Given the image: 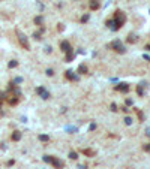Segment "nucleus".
Segmentation results:
<instances>
[{"label": "nucleus", "mask_w": 150, "mask_h": 169, "mask_svg": "<svg viewBox=\"0 0 150 169\" xmlns=\"http://www.w3.org/2000/svg\"><path fill=\"white\" fill-rule=\"evenodd\" d=\"M66 78H69V79H72V81H75V79H77V77H74V75H72V72H66Z\"/></svg>", "instance_id": "11"}, {"label": "nucleus", "mask_w": 150, "mask_h": 169, "mask_svg": "<svg viewBox=\"0 0 150 169\" xmlns=\"http://www.w3.org/2000/svg\"><path fill=\"white\" fill-rule=\"evenodd\" d=\"M36 91H38V93H39V94H41V96H42L44 99H48V93H47V91H45V90H44L42 87H39V88H38Z\"/></svg>", "instance_id": "8"}, {"label": "nucleus", "mask_w": 150, "mask_h": 169, "mask_svg": "<svg viewBox=\"0 0 150 169\" xmlns=\"http://www.w3.org/2000/svg\"><path fill=\"white\" fill-rule=\"evenodd\" d=\"M8 66H9V67H11V69H12V67H17V66H18V61H17V60H11V61H9V64H8Z\"/></svg>", "instance_id": "10"}, {"label": "nucleus", "mask_w": 150, "mask_h": 169, "mask_svg": "<svg viewBox=\"0 0 150 169\" xmlns=\"http://www.w3.org/2000/svg\"><path fill=\"white\" fill-rule=\"evenodd\" d=\"M39 139H41V141H48V136H45V135H41V136H39Z\"/></svg>", "instance_id": "15"}, {"label": "nucleus", "mask_w": 150, "mask_h": 169, "mask_svg": "<svg viewBox=\"0 0 150 169\" xmlns=\"http://www.w3.org/2000/svg\"><path fill=\"white\" fill-rule=\"evenodd\" d=\"M112 48H114V51H117V52H123V51H125V48L122 46V44H120L119 41L112 42Z\"/></svg>", "instance_id": "6"}, {"label": "nucleus", "mask_w": 150, "mask_h": 169, "mask_svg": "<svg viewBox=\"0 0 150 169\" xmlns=\"http://www.w3.org/2000/svg\"><path fill=\"white\" fill-rule=\"evenodd\" d=\"M83 153H84V154H87V156H93V154H95V151H90V150H84Z\"/></svg>", "instance_id": "14"}, {"label": "nucleus", "mask_w": 150, "mask_h": 169, "mask_svg": "<svg viewBox=\"0 0 150 169\" xmlns=\"http://www.w3.org/2000/svg\"><path fill=\"white\" fill-rule=\"evenodd\" d=\"M116 90H117V91H123V93H126V91L129 90V85H126V84H120V85L116 87Z\"/></svg>", "instance_id": "7"}, {"label": "nucleus", "mask_w": 150, "mask_h": 169, "mask_svg": "<svg viewBox=\"0 0 150 169\" xmlns=\"http://www.w3.org/2000/svg\"><path fill=\"white\" fill-rule=\"evenodd\" d=\"M78 72H83V73H87V67H86V66H80V67H78Z\"/></svg>", "instance_id": "13"}, {"label": "nucleus", "mask_w": 150, "mask_h": 169, "mask_svg": "<svg viewBox=\"0 0 150 169\" xmlns=\"http://www.w3.org/2000/svg\"><path fill=\"white\" fill-rule=\"evenodd\" d=\"M125 21H126V15L123 14V11L117 9V11L114 12V18H112V23H111V21H108V24H112V26H111L112 29H120V27L125 24Z\"/></svg>", "instance_id": "1"}, {"label": "nucleus", "mask_w": 150, "mask_h": 169, "mask_svg": "<svg viewBox=\"0 0 150 169\" xmlns=\"http://www.w3.org/2000/svg\"><path fill=\"white\" fill-rule=\"evenodd\" d=\"M60 48H62V51H63V52H66V54H68V52L71 54V51H72V49H71V44H69L68 41H63V42H62V45H60Z\"/></svg>", "instance_id": "4"}, {"label": "nucleus", "mask_w": 150, "mask_h": 169, "mask_svg": "<svg viewBox=\"0 0 150 169\" xmlns=\"http://www.w3.org/2000/svg\"><path fill=\"white\" fill-rule=\"evenodd\" d=\"M71 159H77V154H75V153H71Z\"/></svg>", "instance_id": "17"}, {"label": "nucleus", "mask_w": 150, "mask_h": 169, "mask_svg": "<svg viewBox=\"0 0 150 169\" xmlns=\"http://www.w3.org/2000/svg\"><path fill=\"white\" fill-rule=\"evenodd\" d=\"M11 138H12V141H20V139H21V133H20V132H14Z\"/></svg>", "instance_id": "9"}, {"label": "nucleus", "mask_w": 150, "mask_h": 169, "mask_svg": "<svg viewBox=\"0 0 150 169\" xmlns=\"http://www.w3.org/2000/svg\"><path fill=\"white\" fill-rule=\"evenodd\" d=\"M144 150H146V151H150V144H147V145L144 147Z\"/></svg>", "instance_id": "16"}, {"label": "nucleus", "mask_w": 150, "mask_h": 169, "mask_svg": "<svg viewBox=\"0 0 150 169\" xmlns=\"http://www.w3.org/2000/svg\"><path fill=\"white\" fill-rule=\"evenodd\" d=\"M17 36H18V42L21 44V46H23L24 49H29L30 46H29V42H27L26 34H24V33H21V31H17Z\"/></svg>", "instance_id": "3"}, {"label": "nucleus", "mask_w": 150, "mask_h": 169, "mask_svg": "<svg viewBox=\"0 0 150 169\" xmlns=\"http://www.w3.org/2000/svg\"><path fill=\"white\" fill-rule=\"evenodd\" d=\"M44 160L45 162H50V163H53L57 169H63V162L62 160H59L57 157H50V156H45L44 157Z\"/></svg>", "instance_id": "2"}, {"label": "nucleus", "mask_w": 150, "mask_h": 169, "mask_svg": "<svg viewBox=\"0 0 150 169\" xmlns=\"http://www.w3.org/2000/svg\"><path fill=\"white\" fill-rule=\"evenodd\" d=\"M99 8H101L99 0H90V9H92V11H98Z\"/></svg>", "instance_id": "5"}, {"label": "nucleus", "mask_w": 150, "mask_h": 169, "mask_svg": "<svg viewBox=\"0 0 150 169\" xmlns=\"http://www.w3.org/2000/svg\"><path fill=\"white\" fill-rule=\"evenodd\" d=\"M35 23H36L38 26H41V24H42V18H41V16H36V18H35Z\"/></svg>", "instance_id": "12"}]
</instances>
